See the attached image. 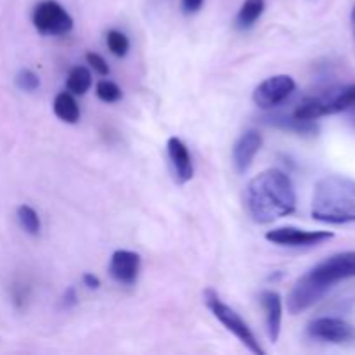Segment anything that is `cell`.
<instances>
[{"label":"cell","mask_w":355,"mask_h":355,"mask_svg":"<svg viewBox=\"0 0 355 355\" xmlns=\"http://www.w3.org/2000/svg\"><path fill=\"white\" fill-rule=\"evenodd\" d=\"M311 214L326 224L355 222V180L345 175L322 177L314 187Z\"/></svg>","instance_id":"3957f363"},{"label":"cell","mask_w":355,"mask_h":355,"mask_svg":"<svg viewBox=\"0 0 355 355\" xmlns=\"http://www.w3.org/2000/svg\"><path fill=\"white\" fill-rule=\"evenodd\" d=\"M262 148V135L257 130H246L232 148V165L236 172L245 173L252 166L257 153Z\"/></svg>","instance_id":"30bf717a"},{"label":"cell","mask_w":355,"mask_h":355,"mask_svg":"<svg viewBox=\"0 0 355 355\" xmlns=\"http://www.w3.org/2000/svg\"><path fill=\"white\" fill-rule=\"evenodd\" d=\"M87 62L90 64V68L94 69L96 73H99V75L106 76L110 75V66H107V62L104 61L103 55L96 54V52H87Z\"/></svg>","instance_id":"44dd1931"},{"label":"cell","mask_w":355,"mask_h":355,"mask_svg":"<svg viewBox=\"0 0 355 355\" xmlns=\"http://www.w3.org/2000/svg\"><path fill=\"white\" fill-rule=\"evenodd\" d=\"M307 333L315 340L329 343H345L355 340V328L338 318H318L307 326Z\"/></svg>","instance_id":"ba28073f"},{"label":"cell","mask_w":355,"mask_h":355,"mask_svg":"<svg viewBox=\"0 0 355 355\" xmlns=\"http://www.w3.org/2000/svg\"><path fill=\"white\" fill-rule=\"evenodd\" d=\"M260 302L266 311L267 335L270 342L276 343L281 335V321H283V298L276 291H263L260 295Z\"/></svg>","instance_id":"7c38bea8"},{"label":"cell","mask_w":355,"mask_h":355,"mask_svg":"<svg viewBox=\"0 0 355 355\" xmlns=\"http://www.w3.org/2000/svg\"><path fill=\"white\" fill-rule=\"evenodd\" d=\"M205 0H182V9L186 14H194L201 9Z\"/></svg>","instance_id":"7402d4cb"},{"label":"cell","mask_w":355,"mask_h":355,"mask_svg":"<svg viewBox=\"0 0 355 355\" xmlns=\"http://www.w3.org/2000/svg\"><path fill=\"white\" fill-rule=\"evenodd\" d=\"M321 101L322 114H336L343 113V111H355V85L342 87L338 90L319 96Z\"/></svg>","instance_id":"4fadbf2b"},{"label":"cell","mask_w":355,"mask_h":355,"mask_svg":"<svg viewBox=\"0 0 355 355\" xmlns=\"http://www.w3.org/2000/svg\"><path fill=\"white\" fill-rule=\"evenodd\" d=\"M54 113L64 123H76L80 120V107L71 92H59L54 99Z\"/></svg>","instance_id":"5bb4252c"},{"label":"cell","mask_w":355,"mask_h":355,"mask_svg":"<svg viewBox=\"0 0 355 355\" xmlns=\"http://www.w3.org/2000/svg\"><path fill=\"white\" fill-rule=\"evenodd\" d=\"M83 284H85L89 290H99L101 279L97 276H94V274L85 272V274H83Z\"/></svg>","instance_id":"cb8c5ba5"},{"label":"cell","mask_w":355,"mask_h":355,"mask_svg":"<svg viewBox=\"0 0 355 355\" xmlns=\"http://www.w3.org/2000/svg\"><path fill=\"white\" fill-rule=\"evenodd\" d=\"M62 304H64V307H66V309L75 307V305L78 304V297H76L75 288H68V290H66L64 298H62Z\"/></svg>","instance_id":"603a6c76"},{"label":"cell","mask_w":355,"mask_h":355,"mask_svg":"<svg viewBox=\"0 0 355 355\" xmlns=\"http://www.w3.org/2000/svg\"><path fill=\"white\" fill-rule=\"evenodd\" d=\"M66 87H68V92H71L73 96H85L90 87H92V75H90L85 66H76L69 71Z\"/></svg>","instance_id":"9a60e30c"},{"label":"cell","mask_w":355,"mask_h":355,"mask_svg":"<svg viewBox=\"0 0 355 355\" xmlns=\"http://www.w3.org/2000/svg\"><path fill=\"white\" fill-rule=\"evenodd\" d=\"M266 9V0H245V3L239 9L238 17V26L239 28H250L257 23L260 16L263 14Z\"/></svg>","instance_id":"2e32d148"},{"label":"cell","mask_w":355,"mask_h":355,"mask_svg":"<svg viewBox=\"0 0 355 355\" xmlns=\"http://www.w3.org/2000/svg\"><path fill=\"white\" fill-rule=\"evenodd\" d=\"M17 220H19V225L23 227V231L28 232V234L37 236L40 232V217L35 211V208L28 207V205H21L17 208Z\"/></svg>","instance_id":"e0dca14e"},{"label":"cell","mask_w":355,"mask_h":355,"mask_svg":"<svg viewBox=\"0 0 355 355\" xmlns=\"http://www.w3.org/2000/svg\"><path fill=\"white\" fill-rule=\"evenodd\" d=\"M355 277V252H343L328 257L298 277L288 295L290 314H300L326 297L335 284Z\"/></svg>","instance_id":"7a4b0ae2"},{"label":"cell","mask_w":355,"mask_h":355,"mask_svg":"<svg viewBox=\"0 0 355 355\" xmlns=\"http://www.w3.org/2000/svg\"><path fill=\"white\" fill-rule=\"evenodd\" d=\"M352 30H354V37H355V6L352 9Z\"/></svg>","instance_id":"d4e9b609"},{"label":"cell","mask_w":355,"mask_h":355,"mask_svg":"<svg viewBox=\"0 0 355 355\" xmlns=\"http://www.w3.org/2000/svg\"><path fill=\"white\" fill-rule=\"evenodd\" d=\"M335 238L329 231H305L298 227H277L266 234L267 241L279 246H291V248H305V246H318L324 241Z\"/></svg>","instance_id":"52a82bcc"},{"label":"cell","mask_w":355,"mask_h":355,"mask_svg":"<svg viewBox=\"0 0 355 355\" xmlns=\"http://www.w3.org/2000/svg\"><path fill=\"white\" fill-rule=\"evenodd\" d=\"M35 30L40 35H52V37H62L73 30V17L68 10L55 0H44L33 9Z\"/></svg>","instance_id":"5b68a950"},{"label":"cell","mask_w":355,"mask_h":355,"mask_svg":"<svg viewBox=\"0 0 355 355\" xmlns=\"http://www.w3.org/2000/svg\"><path fill=\"white\" fill-rule=\"evenodd\" d=\"M106 44L107 49L111 51V54H114L116 58H125L130 49V42H128L127 35L121 33L118 30H110L106 35Z\"/></svg>","instance_id":"ac0fdd59"},{"label":"cell","mask_w":355,"mask_h":355,"mask_svg":"<svg viewBox=\"0 0 355 355\" xmlns=\"http://www.w3.org/2000/svg\"><path fill=\"white\" fill-rule=\"evenodd\" d=\"M166 151H168L170 163H172L173 173L179 184H186L193 179L194 168H193V159H191L189 151H187L186 144L180 139L170 137L166 142Z\"/></svg>","instance_id":"8fae6325"},{"label":"cell","mask_w":355,"mask_h":355,"mask_svg":"<svg viewBox=\"0 0 355 355\" xmlns=\"http://www.w3.org/2000/svg\"><path fill=\"white\" fill-rule=\"evenodd\" d=\"M96 94L103 103H116L123 96L120 87L114 82H111V80H101L96 85Z\"/></svg>","instance_id":"d6986e66"},{"label":"cell","mask_w":355,"mask_h":355,"mask_svg":"<svg viewBox=\"0 0 355 355\" xmlns=\"http://www.w3.org/2000/svg\"><path fill=\"white\" fill-rule=\"evenodd\" d=\"M203 298L207 307L211 311V314H214L215 318L227 328V331H231L232 335L250 350V352H253L255 355H266V350L262 349L260 342L255 338V335H253V331L250 329V326L243 321V318L234 311V309H231L229 305H225L224 302L220 300L217 291L208 288V290H205Z\"/></svg>","instance_id":"277c9868"},{"label":"cell","mask_w":355,"mask_h":355,"mask_svg":"<svg viewBox=\"0 0 355 355\" xmlns=\"http://www.w3.org/2000/svg\"><path fill=\"white\" fill-rule=\"evenodd\" d=\"M139 270H141V257L130 250H116L110 260V274L116 283L132 284L137 283Z\"/></svg>","instance_id":"9c48e42d"},{"label":"cell","mask_w":355,"mask_h":355,"mask_svg":"<svg viewBox=\"0 0 355 355\" xmlns=\"http://www.w3.org/2000/svg\"><path fill=\"white\" fill-rule=\"evenodd\" d=\"M297 89V83L290 75H276L263 80L253 92V103L262 110H272V107L283 104Z\"/></svg>","instance_id":"8992f818"},{"label":"cell","mask_w":355,"mask_h":355,"mask_svg":"<svg viewBox=\"0 0 355 355\" xmlns=\"http://www.w3.org/2000/svg\"><path fill=\"white\" fill-rule=\"evenodd\" d=\"M246 208L259 224H270L297 210V193L293 182L277 168L263 170L246 186Z\"/></svg>","instance_id":"6da1fadb"},{"label":"cell","mask_w":355,"mask_h":355,"mask_svg":"<svg viewBox=\"0 0 355 355\" xmlns=\"http://www.w3.org/2000/svg\"><path fill=\"white\" fill-rule=\"evenodd\" d=\"M16 85L23 92H35L40 87V78L31 69H19V73L16 75Z\"/></svg>","instance_id":"ffe728a7"}]
</instances>
